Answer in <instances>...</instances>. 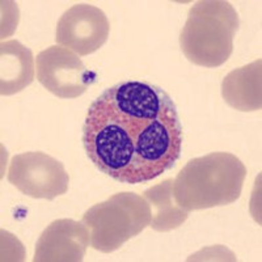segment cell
<instances>
[{"label": "cell", "instance_id": "7", "mask_svg": "<svg viewBox=\"0 0 262 262\" xmlns=\"http://www.w3.org/2000/svg\"><path fill=\"white\" fill-rule=\"evenodd\" d=\"M109 32L111 24L101 9L91 4L79 3L60 16L55 41L62 48L85 57L104 46Z\"/></svg>", "mask_w": 262, "mask_h": 262}, {"label": "cell", "instance_id": "9", "mask_svg": "<svg viewBox=\"0 0 262 262\" xmlns=\"http://www.w3.org/2000/svg\"><path fill=\"white\" fill-rule=\"evenodd\" d=\"M34 57L30 49L16 39L0 45V93L12 96L34 80Z\"/></svg>", "mask_w": 262, "mask_h": 262}, {"label": "cell", "instance_id": "3", "mask_svg": "<svg viewBox=\"0 0 262 262\" xmlns=\"http://www.w3.org/2000/svg\"><path fill=\"white\" fill-rule=\"evenodd\" d=\"M240 21L232 4L201 0L190 8L180 34V46L193 64L215 69L229 59Z\"/></svg>", "mask_w": 262, "mask_h": 262}, {"label": "cell", "instance_id": "6", "mask_svg": "<svg viewBox=\"0 0 262 262\" xmlns=\"http://www.w3.org/2000/svg\"><path fill=\"white\" fill-rule=\"evenodd\" d=\"M37 80L59 98H78L95 81L79 55L62 46H50L36 58Z\"/></svg>", "mask_w": 262, "mask_h": 262}, {"label": "cell", "instance_id": "2", "mask_svg": "<svg viewBox=\"0 0 262 262\" xmlns=\"http://www.w3.org/2000/svg\"><path fill=\"white\" fill-rule=\"evenodd\" d=\"M247 177L242 160L229 152L191 159L173 181V196L185 211L227 206L240 198Z\"/></svg>", "mask_w": 262, "mask_h": 262}, {"label": "cell", "instance_id": "8", "mask_svg": "<svg viewBox=\"0 0 262 262\" xmlns=\"http://www.w3.org/2000/svg\"><path fill=\"white\" fill-rule=\"evenodd\" d=\"M91 238L83 222L58 219L45 228L36 245L34 262L83 261Z\"/></svg>", "mask_w": 262, "mask_h": 262}, {"label": "cell", "instance_id": "4", "mask_svg": "<svg viewBox=\"0 0 262 262\" xmlns=\"http://www.w3.org/2000/svg\"><path fill=\"white\" fill-rule=\"evenodd\" d=\"M81 222L88 228L93 249L112 253L151 224V209L144 196L125 191L92 206Z\"/></svg>", "mask_w": 262, "mask_h": 262}, {"label": "cell", "instance_id": "1", "mask_svg": "<svg viewBox=\"0 0 262 262\" xmlns=\"http://www.w3.org/2000/svg\"><path fill=\"white\" fill-rule=\"evenodd\" d=\"M182 126L174 101L147 81H121L91 104L83 126L86 156L122 184H144L181 156Z\"/></svg>", "mask_w": 262, "mask_h": 262}, {"label": "cell", "instance_id": "11", "mask_svg": "<svg viewBox=\"0 0 262 262\" xmlns=\"http://www.w3.org/2000/svg\"><path fill=\"white\" fill-rule=\"evenodd\" d=\"M144 198L151 209L149 227L158 232H168L179 228L188 219V211L181 209L174 201L172 179L147 189Z\"/></svg>", "mask_w": 262, "mask_h": 262}, {"label": "cell", "instance_id": "10", "mask_svg": "<svg viewBox=\"0 0 262 262\" xmlns=\"http://www.w3.org/2000/svg\"><path fill=\"white\" fill-rule=\"evenodd\" d=\"M261 64L257 59L249 64L233 70L222 83V95L229 106L240 112H256L261 109Z\"/></svg>", "mask_w": 262, "mask_h": 262}, {"label": "cell", "instance_id": "5", "mask_svg": "<svg viewBox=\"0 0 262 262\" xmlns=\"http://www.w3.org/2000/svg\"><path fill=\"white\" fill-rule=\"evenodd\" d=\"M8 181L30 198L51 201L67 193L70 176L63 163L45 152H24L11 160Z\"/></svg>", "mask_w": 262, "mask_h": 262}]
</instances>
